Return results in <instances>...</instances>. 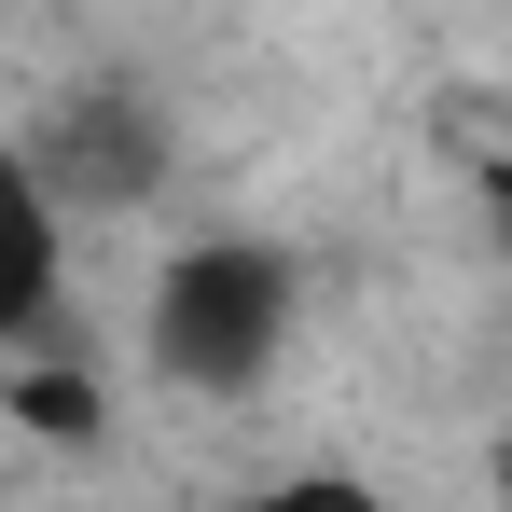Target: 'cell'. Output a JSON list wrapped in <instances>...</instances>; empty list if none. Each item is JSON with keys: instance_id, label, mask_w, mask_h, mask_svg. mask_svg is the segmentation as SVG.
<instances>
[{"instance_id": "6da1fadb", "label": "cell", "mask_w": 512, "mask_h": 512, "mask_svg": "<svg viewBox=\"0 0 512 512\" xmlns=\"http://www.w3.org/2000/svg\"><path fill=\"white\" fill-rule=\"evenodd\" d=\"M277 346H291V263L277 250L208 236V250L167 263V291H153V360H167V388H250Z\"/></svg>"}, {"instance_id": "3957f363", "label": "cell", "mask_w": 512, "mask_h": 512, "mask_svg": "<svg viewBox=\"0 0 512 512\" xmlns=\"http://www.w3.org/2000/svg\"><path fill=\"white\" fill-rule=\"evenodd\" d=\"M222 512H402L388 485H360V471H277V485H250V499Z\"/></svg>"}, {"instance_id": "277c9868", "label": "cell", "mask_w": 512, "mask_h": 512, "mask_svg": "<svg viewBox=\"0 0 512 512\" xmlns=\"http://www.w3.org/2000/svg\"><path fill=\"white\" fill-rule=\"evenodd\" d=\"M28 429H56V443H84V429H97V402L70 388V374H42V388H28Z\"/></svg>"}, {"instance_id": "7a4b0ae2", "label": "cell", "mask_w": 512, "mask_h": 512, "mask_svg": "<svg viewBox=\"0 0 512 512\" xmlns=\"http://www.w3.org/2000/svg\"><path fill=\"white\" fill-rule=\"evenodd\" d=\"M42 305H56V194L42 167H0V346L42 333Z\"/></svg>"}, {"instance_id": "5b68a950", "label": "cell", "mask_w": 512, "mask_h": 512, "mask_svg": "<svg viewBox=\"0 0 512 512\" xmlns=\"http://www.w3.org/2000/svg\"><path fill=\"white\" fill-rule=\"evenodd\" d=\"M499 499H512V429H499Z\"/></svg>"}]
</instances>
